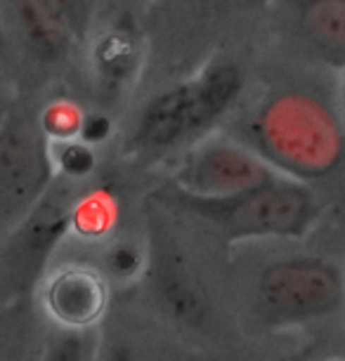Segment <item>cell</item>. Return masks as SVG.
<instances>
[{"label": "cell", "instance_id": "ba28073f", "mask_svg": "<svg viewBox=\"0 0 345 361\" xmlns=\"http://www.w3.org/2000/svg\"><path fill=\"white\" fill-rule=\"evenodd\" d=\"M0 43L40 66H57L78 43L36 0H0Z\"/></svg>", "mask_w": 345, "mask_h": 361}, {"label": "cell", "instance_id": "5b68a950", "mask_svg": "<svg viewBox=\"0 0 345 361\" xmlns=\"http://www.w3.org/2000/svg\"><path fill=\"white\" fill-rule=\"evenodd\" d=\"M255 300L267 324H308L341 307L345 279L334 262L322 257H284L260 271Z\"/></svg>", "mask_w": 345, "mask_h": 361}, {"label": "cell", "instance_id": "7402d4cb", "mask_svg": "<svg viewBox=\"0 0 345 361\" xmlns=\"http://www.w3.org/2000/svg\"><path fill=\"white\" fill-rule=\"evenodd\" d=\"M5 236H8V229L0 224V246H3V241H5Z\"/></svg>", "mask_w": 345, "mask_h": 361}, {"label": "cell", "instance_id": "ac0fdd59", "mask_svg": "<svg viewBox=\"0 0 345 361\" xmlns=\"http://www.w3.org/2000/svg\"><path fill=\"white\" fill-rule=\"evenodd\" d=\"M145 269V260H142V253L133 243H116L109 253H107V271L114 279H121V281H131Z\"/></svg>", "mask_w": 345, "mask_h": 361}, {"label": "cell", "instance_id": "277c9868", "mask_svg": "<svg viewBox=\"0 0 345 361\" xmlns=\"http://www.w3.org/2000/svg\"><path fill=\"white\" fill-rule=\"evenodd\" d=\"M76 182L55 177L36 206L8 231L0 246V295L3 300L31 295L47 260L64 236L71 234Z\"/></svg>", "mask_w": 345, "mask_h": 361}, {"label": "cell", "instance_id": "9c48e42d", "mask_svg": "<svg viewBox=\"0 0 345 361\" xmlns=\"http://www.w3.org/2000/svg\"><path fill=\"white\" fill-rule=\"evenodd\" d=\"M109 290L107 279L83 264H66L43 283L40 307L59 329L87 331L104 317Z\"/></svg>", "mask_w": 345, "mask_h": 361}, {"label": "cell", "instance_id": "2e32d148", "mask_svg": "<svg viewBox=\"0 0 345 361\" xmlns=\"http://www.w3.org/2000/svg\"><path fill=\"white\" fill-rule=\"evenodd\" d=\"M99 333L95 329L50 333L40 361H95L99 350Z\"/></svg>", "mask_w": 345, "mask_h": 361}, {"label": "cell", "instance_id": "7c38bea8", "mask_svg": "<svg viewBox=\"0 0 345 361\" xmlns=\"http://www.w3.org/2000/svg\"><path fill=\"white\" fill-rule=\"evenodd\" d=\"M47 338L33 295L0 302V361H40Z\"/></svg>", "mask_w": 345, "mask_h": 361}, {"label": "cell", "instance_id": "30bf717a", "mask_svg": "<svg viewBox=\"0 0 345 361\" xmlns=\"http://www.w3.org/2000/svg\"><path fill=\"white\" fill-rule=\"evenodd\" d=\"M293 38L329 64L345 66V0H270Z\"/></svg>", "mask_w": 345, "mask_h": 361}, {"label": "cell", "instance_id": "4fadbf2b", "mask_svg": "<svg viewBox=\"0 0 345 361\" xmlns=\"http://www.w3.org/2000/svg\"><path fill=\"white\" fill-rule=\"evenodd\" d=\"M119 199L111 189H87L76 194L71 208V234L80 238H102L116 224Z\"/></svg>", "mask_w": 345, "mask_h": 361}, {"label": "cell", "instance_id": "3957f363", "mask_svg": "<svg viewBox=\"0 0 345 361\" xmlns=\"http://www.w3.org/2000/svg\"><path fill=\"white\" fill-rule=\"evenodd\" d=\"M161 199L220 231L229 241L301 238L320 215L317 196L305 182L284 175L262 187L220 199L192 196L175 187L161 194Z\"/></svg>", "mask_w": 345, "mask_h": 361}, {"label": "cell", "instance_id": "8fae6325", "mask_svg": "<svg viewBox=\"0 0 345 361\" xmlns=\"http://www.w3.org/2000/svg\"><path fill=\"white\" fill-rule=\"evenodd\" d=\"M180 255L159 253L147 264V286L157 307L175 324L199 326L208 314L206 293L199 279L189 271Z\"/></svg>", "mask_w": 345, "mask_h": 361}, {"label": "cell", "instance_id": "52a82bcc", "mask_svg": "<svg viewBox=\"0 0 345 361\" xmlns=\"http://www.w3.org/2000/svg\"><path fill=\"white\" fill-rule=\"evenodd\" d=\"M277 177H282V173H277L246 145L225 137H208L194 142L175 170L173 185L192 196L220 199L262 187Z\"/></svg>", "mask_w": 345, "mask_h": 361}, {"label": "cell", "instance_id": "9a60e30c", "mask_svg": "<svg viewBox=\"0 0 345 361\" xmlns=\"http://www.w3.org/2000/svg\"><path fill=\"white\" fill-rule=\"evenodd\" d=\"M36 118L47 142H66L78 140L80 128H83L85 121V111L76 99L55 97L38 109Z\"/></svg>", "mask_w": 345, "mask_h": 361}, {"label": "cell", "instance_id": "ffe728a7", "mask_svg": "<svg viewBox=\"0 0 345 361\" xmlns=\"http://www.w3.org/2000/svg\"><path fill=\"white\" fill-rule=\"evenodd\" d=\"M15 99H17L15 87L10 85V80L5 78L3 71H0V121H3V116L10 111V106L15 104Z\"/></svg>", "mask_w": 345, "mask_h": 361}, {"label": "cell", "instance_id": "603a6c76", "mask_svg": "<svg viewBox=\"0 0 345 361\" xmlns=\"http://www.w3.org/2000/svg\"><path fill=\"white\" fill-rule=\"evenodd\" d=\"M0 302H3V298H0Z\"/></svg>", "mask_w": 345, "mask_h": 361}, {"label": "cell", "instance_id": "d6986e66", "mask_svg": "<svg viewBox=\"0 0 345 361\" xmlns=\"http://www.w3.org/2000/svg\"><path fill=\"white\" fill-rule=\"evenodd\" d=\"M95 361H138L135 359L133 350L128 347L126 343H109V345H102L99 340V350H97V359Z\"/></svg>", "mask_w": 345, "mask_h": 361}, {"label": "cell", "instance_id": "7a4b0ae2", "mask_svg": "<svg viewBox=\"0 0 345 361\" xmlns=\"http://www.w3.org/2000/svg\"><path fill=\"white\" fill-rule=\"evenodd\" d=\"M241 87L239 66L211 62L194 76L157 92L142 106L128 149L138 156H164L180 145H194L236 104Z\"/></svg>", "mask_w": 345, "mask_h": 361}, {"label": "cell", "instance_id": "e0dca14e", "mask_svg": "<svg viewBox=\"0 0 345 361\" xmlns=\"http://www.w3.org/2000/svg\"><path fill=\"white\" fill-rule=\"evenodd\" d=\"M50 156L55 175L62 180L80 182L95 170V147L85 145L83 140H66V142H50Z\"/></svg>", "mask_w": 345, "mask_h": 361}, {"label": "cell", "instance_id": "8992f818", "mask_svg": "<svg viewBox=\"0 0 345 361\" xmlns=\"http://www.w3.org/2000/svg\"><path fill=\"white\" fill-rule=\"evenodd\" d=\"M50 142L36 111L15 104L0 121V224L12 229L55 182Z\"/></svg>", "mask_w": 345, "mask_h": 361}, {"label": "cell", "instance_id": "44dd1931", "mask_svg": "<svg viewBox=\"0 0 345 361\" xmlns=\"http://www.w3.org/2000/svg\"><path fill=\"white\" fill-rule=\"evenodd\" d=\"M341 92H343V104H345V66H343V76H341Z\"/></svg>", "mask_w": 345, "mask_h": 361}, {"label": "cell", "instance_id": "6da1fadb", "mask_svg": "<svg viewBox=\"0 0 345 361\" xmlns=\"http://www.w3.org/2000/svg\"><path fill=\"white\" fill-rule=\"evenodd\" d=\"M246 147L284 177L310 182L327 177L343 163L345 133L320 97L286 90L255 111Z\"/></svg>", "mask_w": 345, "mask_h": 361}, {"label": "cell", "instance_id": "5bb4252c", "mask_svg": "<svg viewBox=\"0 0 345 361\" xmlns=\"http://www.w3.org/2000/svg\"><path fill=\"white\" fill-rule=\"evenodd\" d=\"M47 15L76 40L78 47L92 36L102 0H36Z\"/></svg>", "mask_w": 345, "mask_h": 361}]
</instances>
